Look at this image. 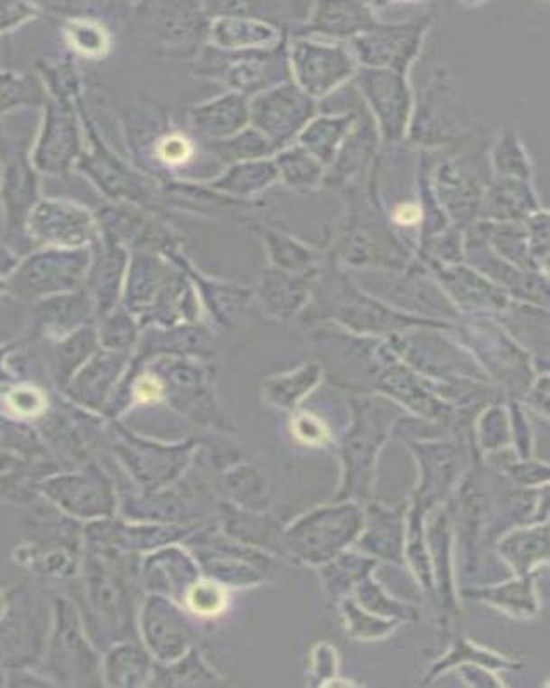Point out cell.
Instances as JSON below:
<instances>
[{
  "label": "cell",
  "mask_w": 550,
  "mask_h": 688,
  "mask_svg": "<svg viewBox=\"0 0 550 688\" xmlns=\"http://www.w3.org/2000/svg\"><path fill=\"white\" fill-rule=\"evenodd\" d=\"M189 604L191 611L202 616H214L221 613L227 606V592L216 583H199L189 594Z\"/></svg>",
  "instance_id": "cell-1"
},
{
  "label": "cell",
  "mask_w": 550,
  "mask_h": 688,
  "mask_svg": "<svg viewBox=\"0 0 550 688\" xmlns=\"http://www.w3.org/2000/svg\"><path fill=\"white\" fill-rule=\"evenodd\" d=\"M9 406L21 416H35L43 410V399L37 391L19 389L9 395Z\"/></svg>",
  "instance_id": "cell-2"
},
{
  "label": "cell",
  "mask_w": 550,
  "mask_h": 688,
  "mask_svg": "<svg viewBox=\"0 0 550 688\" xmlns=\"http://www.w3.org/2000/svg\"><path fill=\"white\" fill-rule=\"evenodd\" d=\"M190 152L191 149H190L189 142L183 140L182 137H170L159 147V154L163 156L166 163H182L189 157Z\"/></svg>",
  "instance_id": "cell-3"
},
{
  "label": "cell",
  "mask_w": 550,
  "mask_h": 688,
  "mask_svg": "<svg viewBox=\"0 0 550 688\" xmlns=\"http://www.w3.org/2000/svg\"><path fill=\"white\" fill-rule=\"evenodd\" d=\"M295 433L301 440L307 442V444H320L324 438V429L320 427V423L314 421L312 418H307V416H303L297 419Z\"/></svg>",
  "instance_id": "cell-4"
},
{
  "label": "cell",
  "mask_w": 550,
  "mask_h": 688,
  "mask_svg": "<svg viewBox=\"0 0 550 688\" xmlns=\"http://www.w3.org/2000/svg\"><path fill=\"white\" fill-rule=\"evenodd\" d=\"M136 391V397H138L142 402H154V401H157V399L161 397L163 387H161V383H159L155 378L147 376V378H142V380L138 382L136 391Z\"/></svg>",
  "instance_id": "cell-5"
},
{
  "label": "cell",
  "mask_w": 550,
  "mask_h": 688,
  "mask_svg": "<svg viewBox=\"0 0 550 688\" xmlns=\"http://www.w3.org/2000/svg\"><path fill=\"white\" fill-rule=\"evenodd\" d=\"M417 218L416 209L415 207H402L398 211V220L404 221V223H411Z\"/></svg>",
  "instance_id": "cell-6"
}]
</instances>
